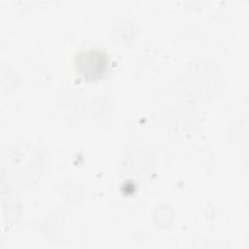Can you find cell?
I'll return each mask as SVG.
<instances>
[{
  "label": "cell",
  "mask_w": 249,
  "mask_h": 249,
  "mask_svg": "<svg viewBox=\"0 0 249 249\" xmlns=\"http://www.w3.org/2000/svg\"><path fill=\"white\" fill-rule=\"evenodd\" d=\"M109 66L108 54L100 49H88L77 53L75 68L79 76L86 81L101 78Z\"/></svg>",
  "instance_id": "6da1fadb"
}]
</instances>
